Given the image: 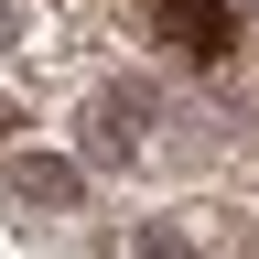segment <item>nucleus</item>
<instances>
[{"mask_svg":"<svg viewBox=\"0 0 259 259\" xmlns=\"http://www.w3.org/2000/svg\"><path fill=\"white\" fill-rule=\"evenodd\" d=\"M151 32L184 65H216L227 44H238V0H151Z\"/></svg>","mask_w":259,"mask_h":259,"instance_id":"1","label":"nucleus"},{"mask_svg":"<svg viewBox=\"0 0 259 259\" xmlns=\"http://www.w3.org/2000/svg\"><path fill=\"white\" fill-rule=\"evenodd\" d=\"M141 141H151V97L141 87H108L87 108V162H141Z\"/></svg>","mask_w":259,"mask_h":259,"instance_id":"2","label":"nucleus"},{"mask_svg":"<svg viewBox=\"0 0 259 259\" xmlns=\"http://www.w3.org/2000/svg\"><path fill=\"white\" fill-rule=\"evenodd\" d=\"M0 119H11V108H0Z\"/></svg>","mask_w":259,"mask_h":259,"instance_id":"3","label":"nucleus"}]
</instances>
